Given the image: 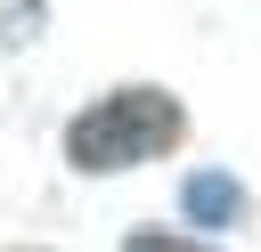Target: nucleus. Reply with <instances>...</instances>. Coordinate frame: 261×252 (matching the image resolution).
Listing matches in <instances>:
<instances>
[{
    "label": "nucleus",
    "mask_w": 261,
    "mask_h": 252,
    "mask_svg": "<svg viewBox=\"0 0 261 252\" xmlns=\"http://www.w3.org/2000/svg\"><path fill=\"white\" fill-rule=\"evenodd\" d=\"M179 130H188V114H179L171 89H106V98L65 130V163H73V171H130V163L171 154Z\"/></svg>",
    "instance_id": "nucleus-1"
},
{
    "label": "nucleus",
    "mask_w": 261,
    "mask_h": 252,
    "mask_svg": "<svg viewBox=\"0 0 261 252\" xmlns=\"http://www.w3.org/2000/svg\"><path fill=\"white\" fill-rule=\"evenodd\" d=\"M179 211H188L196 228H237V211H245V187H237L228 171H188V187H179Z\"/></svg>",
    "instance_id": "nucleus-2"
},
{
    "label": "nucleus",
    "mask_w": 261,
    "mask_h": 252,
    "mask_svg": "<svg viewBox=\"0 0 261 252\" xmlns=\"http://www.w3.org/2000/svg\"><path fill=\"white\" fill-rule=\"evenodd\" d=\"M122 252H212V244H196V236H163V228H139Z\"/></svg>",
    "instance_id": "nucleus-3"
}]
</instances>
